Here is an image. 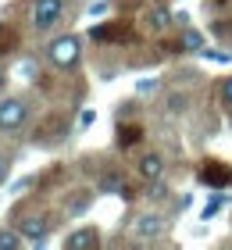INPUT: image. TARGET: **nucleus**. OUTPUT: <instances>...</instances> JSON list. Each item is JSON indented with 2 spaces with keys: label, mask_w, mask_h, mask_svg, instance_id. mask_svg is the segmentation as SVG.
Listing matches in <instances>:
<instances>
[{
  "label": "nucleus",
  "mask_w": 232,
  "mask_h": 250,
  "mask_svg": "<svg viewBox=\"0 0 232 250\" xmlns=\"http://www.w3.org/2000/svg\"><path fill=\"white\" fill-rule=\"evenodd\" d=\"M7 179V157H4V150H0V183Z\"/></svg>",
  "instance_id": "16"
},
{
  "label": "nucleus",
  "mask_w": 232,
  "mask_h": 250,
  "mask_svg": "<svg viewBox=\"0 0 232 250\" xmlns=\"http://www.w3.org/2000/svg\"><path fill=\"white\" fill-rule=\"evenodd\" d=\"M118 179H122V175H107V183H104V189H107V193H111V189H118V186H122Z\"/></svg>",
  "instance_id": "15"
},
{
  "label": "nucleus",
  "mask_w": 232,
  "mask_h": 250,
  "mask_svg": "<svg viewBox=\"0 0 232 250\" xmlns=\"http://www.w3.org/2000/svg\"><path fill=\"white\" fill-rule=\"evenodd\" d=\"M29 122V104L21 97H4L0 100V132H21Z\"/></svg>",
  "instance_id": "2"
},
{
  "label": "nucleus",
  "mask_w": 232,
  "mask_h": 250,
  "mask_svg": "<svg viewBox=\"0 0 232 250\" xmlns=\"http://www.w3.org/2000/svg\"><path fill=\"white\" fill-rule=\"evenodd\" d=\"M46 58H50V64H54V68L68 72V68H75V64H79V58H83V40H79L75 32H64V36H57V40L50 43Z\"/></svg>",
  "instance_id": "1"
},
{
  "label": "nucleus",
  "mask_w": 232,
  "mask_h": 250,
  "mask_svg": "<svg viewBox=\"0 0 232 250\" xmlns=\"http://www.w3.org/2000/svg\"><path fill=\"white\" fill-rule=\"evenodd\" d=\"M21 243H25V236H21L18 229L15 232H0V250H18Z\"/></svg>",
  "instance_id": "10"
},
{
  "label": "nucleus",
  "mask_w": 232,
  "mask_h": 250,
  "mask_svg": "<svg viewBox=\"0 0 232 250\" xmlns=\"http://www.w3.org/2000/svg\"><path fill=\"white\" fill-rule=\"evenodd\" d=\"M168 21H171V15H168L165 7H154V11H150V25H154V29H168Z\"/></svg>",
  "instance_id": "11"
},
{
  "label": "nucleus",
  "mask_w": 232,
  "mask_h": 250,
  "mask_svg": "<svg viewBox=\"0 0 232 250\" xmlns=\"http://www.w3.org/2000/svg\"><path fill=\"white\" fill-rule=\"evenodd\" d=\"M0 86H4V72H0Z\"/></svg>",
  "instance_id": "17"
},
{
  "label": "nucleus",
  "mask_w": 232,
  "mask_h": 250,
  "mask_svg": "<svg viewBox=\"0 0 232 250\" xmlns=\"http://www.w3.org/2000/svg\"><path fill=\"white\" fill-rule=\"evenodd\" d=\"M139 175H143L147 183H154V179H161V175H165V157H161L157 150L143 154V157H139Z\"/></svg>",
  "instance_id": "6"
},
{
  "label": "nucleus",
  "mask_w": 232,
  "mask_h": 250,
  "mask_svg": "<svg viewBox=\"0 0 232 250\" xmlns=\"http://www.w3.org/2000/svg\"><path fill=\"white\" fill-rule=\"evenodd\" d=\"M64 247L68 250H97L100 247V232L97 229H79V232H72L64 240Z\"/></svg>",
  "instance_id": "8"
},
{
  "label": "nucleus",
  "mask_w": 232,
  "mask_h": 250,
  "mask_svg": "<svg viewBox=\"0 0 232 250\" xmlns=\"http://www.w3.org/2000/svg\"><path fill=\"white\" fill-rule=\"evenodd\" d=\"M136 236H143V240H157L161 232H165V218L161 214H143V218H136Z\"/></svg>",
  "instance_id": "7"
},
{
  "label": "nucleus",
  "mask_w": 232,
  "mask_h": 250,
  "mask_svg": "<svg viewBox=\"0 0 232 250\" xmlns=\"http://www.w3.org/2000/svg\"><path fill=\"white\" fill-rule=\"evenodd\" d=\"M182 47H186V50H200V47H204V36L190 29V32H186V40H182Z\"/></svg>",
  "instance_id": "13"
},
{
  "label": "nucleus",
  "mask_w": 232,
  "mask_h": 250,
  "mask_svg": "<svg viewBox=\"0 0 232 250\" xmlns=\"http://www.w3.org/2000/svg\"><path fill=\"white\" fill-rule=\"evenodd\" d=\"M0 32H4V25H0Z\"/></svg>",
  "instance_id": "18"
},
{
  "label": "nucleus",
  "mask_w": 232,
  "mask_h": 250,
  "mask_svg": "<svg viewBox=\"0 0 232 250\" xmlns=\"http://www.w3.org/2000/svg\"><path fill=\"white\" fill-rule=\"evenodd\" d=\"M89 36L97 43H122V40H129V29H122V25H100V29H93Z\"/></svg>",
  "instance_id": "9"
},
{
  "label": "nucleus",
  "mask_w": 232,
  "mask_h": 250,
  "mask_svg": "<svg viewBox=\"0 0 232 250\" xmlns=\"http://www.w3.org/2000/svg\"><path fill=\"white\" fill-rule=\"evenodd\" d=\"M200 183L225 189V186H232V168H229V165H222V161H207V165L200 168Z\"/></svg>",
  "instance_id": "4"
},
{
  "label": "nucleus",
  "mask_w": 232,
  "mask_h": 250,
  "mask_svg": "<svg viewBox=\"0 0 232 250\" xmlns=\"http://www.w3.org/2000/svg\"><path fill=\"white\" fill-rule=\"evenodd\" d=\"M222 208H225V197H211V204L204 208V218H211V214H218Z\"/></svg>",
  "instance_id": "14"
},
{
  "label": "nucleus",
  "mask_w": 232,
  "mask_h": 250,
  "mask_svg": "<svg viewBox=\"0 0 232 250\" xmlns=\"http://www.w3.org/2000/svg\"><path fill=\"white\" fill-rule=\"evenodd\" d=\"M218 97H222V104L232 111V75H229V79H222V86H218Z\"/></svg>",
  "instance_id": "12"
},
{
  "label": "nucleus",
  "mask_w": 232,
  "mask_h": 250,
  "mask_svg": "<svg viewBox=\"0 0 232 250\" xmlns=\"http://www.w3.org/2000/svg\"><path fill=\"white\" fill-rule=\"evenodd\" d=\"M64 0H32V29L36 32H50L57 21L64 18Z\"/></svg>",
  "instance_id": "3"
},
{
  "label": "nucleus",
  "mask_w": 232,
  "mask_h": 250,
  "mask_svg": "<svg viewBox=\"0 0 232 250\" xmlns=\"http://www.w3.org/2000/svg\"><path fill=\"white\" fill-rule=\"evenodd\" d=\"M18 232L25 236L29 243H43V240H46V232H50V222L40 218V214H29V218H21V222H18Z\"/></svg>",
  "instance_id": "5"
}]
</instances>
